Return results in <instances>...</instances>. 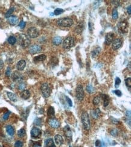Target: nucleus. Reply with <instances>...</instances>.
Returning <instances> with one entry per match:
<instances>
[{
    "mask_svg": "<svg viewBox=\"0 0 131 147\" xmlns=\"http://www.w3.org/2000/svg\"><path fill=\"white\" fill-rule=\"evenodd\" d=\"M18 43L22 48H26L30 44V40L27 35L24 34H20L18 39Z\"/></svg>",
    "mask_w": 131,
    "mask_h": 147,
    "instance_id": "nucleus-1",
    "label": "nucleus"
},
{
    "mask_svg": "<svg viewBox=\"0 0 131 147\" xmlns=\"http://www.w3.org/2000/svg\"><path fill=\"white\" fill-rule=\"evenodd\" d=\"M81 121L84 129L88 131L91 128V123L89 115L87 112H83L81 115Z\"/></svg>",
    "mask_w": 131,
    "mask_h": 147,
    "instance_id": "nucleus-2",
    "label": "nucleus"
},
{
    "mask_svg": "<svg viewBox=\"0 0 131 147\" xmlns=\"http://www.w3.org/2000/svg\"><path fill=\"white\" fill-rule=\"evenodd\" d=\"M57 23L60 27H69L73 24V21L70 18H64L59 19Z\"/></svg>",
    "mask_w": 131,
    "mask_h": 147,
    "instance_id": "nucleus-3",
    "label": "nucleus"
},
{
    "mask_svg": "<svg viewBox=\"0 0 131 147\" xmlns=\"http://www.w3.org/2000/svg\"><path fill=\"white\" fill-rule=\"evenodd\" d=\"M74 39L73 37L68 36L63 41L62 46L65 50H68V49H70L71 48H72L74 45Z\"/></svg>",
    "mask_w": 131,
    "mask_h": 147,
    "instance_id": "nucleus-4",
    "label": "nucleus"
},
{
    "mask_svg": "<svg viewBox=\"0 0 131 147\" xmlns=\"http://www.w3.org/2000/svg\"><path fill=\"white\" fill-rule=\"evenodd\" d=\"M41 92L43 97L45 98L50 97L51 94V89L47 83H45L42 84L41 86Z\"/></svg>",
    "mask_w": 131,
    "mask_h": 147,
    "instance_id": "nucleus-5",
    "label": "nucleus"
},
{
    "mask_svg": "<svg viewBox=\"0 0 131 147\" xmlns=\"http://www.w3.org/2000/svg\"><path fill=\"white\" fill-rule=\"evenodd\" d=\"M76 97L77 100L80 101H82L84 98V90L83 88L82 85H79L76 88Z\"/></svg>",
    "mask_w": 131,
    "mask_h": 147,
    "instance_id": "nucleus-6",
    "label": "nucleus"
},
{
    "mask_svg": "<svg viewBox=\"0 0 131 147\" xmlns=\"http://www.w3.org/2000/svg\"><path fill=\"white\" fill-rule=\"evenodd\" d=\"M27 34L28 36L31 38H36L39 36V33L36 27H30L27 30Z\"/></svg>",
    "mask_w": 131,
    "mask_h": 147,
    "instance_id": "nucleus-7",
    "label": "nucleus"
},
{
    "mask_svg": "<svg viewBox=\"0 0 131 147\" xmlns=\"http://www.w3.org/2000/svg\"><path fill=\"white\" fill-rule=\"evenodd\" d=\"M119 30H120L123 33H126L128 32L129 30V24L126 21H121L119 24Z\"/></svg>",
    "mask_w": 131,
    "mask_h": 147,
    "instance_id": "nucleus-8",
    "label": "nucleus"
},
{
    "mask_svg": "<svg viewBox=\"0 0 131 147\" xmlns=\"http://www.w3.org/2000/svg\"><path fill=\"white\" fill-rule=\"evenodd\" d=\"M29 53L31 54H35L39 53L42 51V47L38 45H33L29 48Z\"/></svg>",
    "mask_w": 131,
    "mask_h": 147,
    "instance_id": "nucleus-9",
    "label": "nucleus"
},
{
    "mask_svg": "<svg viewBox=\"0 0 131 147\" xmlns=\"http://www.w3.org/2000/svg\"><path fill=\"white\" fill-rule=\"evenodd\" d=\"M12 79L13 81H18V82H21L22 80V76L21 74L19 72L15 71L12 74Z\"/></svg>",
    "mask_w": 131,
    "mask_h": 147,
    "instance_id": "nucleus-10",
    "label": "nucleus"
},
{
    "mask_svg": "<svg viewBox=\"0 0 131 147\" xmlns=\"http://www.w3.org/2000/svg\"><path fill=\"white\" fill-rule=\"evenodd\" d=\"M41 135V130L39 128L34 127L31 130V136L33 138H38Z\"/></svg>",
    "mask_w": 131,
    "mask_h": 147,
    "instance_id": "nucleus-11",
    "label": "nucleus"
},
{
    "mask_svg": "<svg viewBox=\"0 0 131 147\" xmlns=\"http://www.w3.org/2000/svg\"><path fill=\"white\" fill-rule=\"evenodd\" d=\"M48 123L50 125V127H52V128H57L60 127V123L55 118H50L49 119Z\"/></svg>",
    "mask_w": 131,
    "mask_h": 147,
    "instance_id": "nucleus-12",
    "label": "nucleus"
},
{
    "mask_svg": "<svg viewBox=\"0 0 131 147\" xmlns=\"http://www.w3.org/2000/svg\"><path fill=\"white\" fill-rule=\"evenodd\" d=\"M114 34L113 33H109L106 34L105 36V44L106 45H109L111 43H112L114 41Z\"/></svg>",
    "mask_w": 131,
    "mask_h": 147,
    "instance_id": "nucleus-13",
    "label": "nucleus"
},
{
    "mask_svg": "<svg viewBox=\"0 0 131 147\" xmlns=\"http://www.w3.org/2000/svg\"><path fill=\"white\" fill-rule=\"evenodd\" d=\"M122 45V41L120 39H116L113 41L112 43V48L113 50H118Z\"/></svg>",
    "mask_w": 131,
    "mask_h": 147,
    "instance_id": "nucleus-14",
    "label": "nucleus"
},
{
    "mask_svg": "<svg viewBox=\"0 0 131 147\" xmlns=\"http://www.w3.org/2000/svg\"><path fill=\"white\" fill-rule=\"evenodd\" d=\"M54 141H55V143L57 146H59L62 145L64 143V139L61 136V135L59 134H57L56 135L54 136Z\"/></svg>",
    "mask_w": 131,
    "mask_h": 147,
    "instance_id": "nucleus-15",
    "label": "nucleus"
},
{
    "mask_svg": "<svg viewBox=\"0 0 131 147\" xmlns=\"http://www.w3.org/2000/svg\"><path fill=\"white\" fill-rule=\"evenodd\" d=\"M8 22L11 25H15L18 23V18L16 16H11L8 18Z\"/></svg>",
    "mask_w": 131,
    "mask_h": 147,
    "instance_id": "nucleus-16",
    "label": "nucleus"
},
{
    "mask_svg": "<svg viewBox=\"0 0 131 147\" xmlns=\"http://www.w3.org/2000/svg\"><path fill=\"white\" fill-rule=\"evenodd\" d=\"M26 66V62L24 60H21L17 63L16 65V67L17 69L19 71H22L25 68Z\"/></svg>",
    "mask_w": 131,
    "mask_h": 147,
    "instance_id": "nucleus-17",
    "label": "nucleus"
},
{
    "mask_svg": "<svg viewBox=\"0 0 131 147\" xmlns=\"http://www.w3.org/2000/svg\"><path fill=\"white\" fill-rule=\"evenodd\" d=\"M20 96L22 98H23L24 100H27L30 97V91L28 90H27V89H25V90L22 91L21 93H20Z\"/></svg>",
    "mask_w": 131,
    "mask_h": 147,
    "instance_id": "nucleus-18",
    "label": "nucleus"
},
{
    "mask_svg": "<svg viewBox=\"0 0 131 147\" xmlns=\"http://www.w3.org/2000/svg\"><path fill=\"white\" fill-rule=\"evenodd\" d=\"M64 133H65V134L67 138H71L72 137V132H71V130L70 128L68 126H66L64 127Z\"/></svg>",
    "mask_w": 131,
    "mask_h": 147,
    "instance_id": "nucleus-19",
    "label": "nucleus"
},
{
    "mask_svg": "<svg viewBox=\"0 0 131 147\" xmlns=\"http://www.w3.org/2000/svg\"><path fill=\"white\" fill-rule=\"evenodd\" d=\"M100 110L99 108H97L96 109L93 110L91 111V116L94 119H98L100 116Z\"/></svg>",
    "mask_w": 131,
    "mask_h": 147,
    "instance_id": "nucleus-20",
    "label": "nucleus"
},
{
    "mask_svg": "<svg viewBox=\"0 0 131 147\" xmlns=\"http://www.w3.org/2000/svg\"><path fill=\"white\" fill-rule=\"evenodd\" d=\"M7 97H8V98L10 99V101H13V102H16L18 100V98H17V97H16V95L15 93H12V92H7Z\"/></svg>",
    "mask_w": 131,
    "mask_h": 147,
    "instance_id": "nucleus-21",
    "label": "nucleus"
},
{
    "mask_svg": "<svg viewBox=\"0 0 131 147\" xmlns=\"http://www.w3.org/2000/svg\"><path fill=\"white\" fill-rule=\"evenodd\" d=\"M6 131H7L8 134L11 136H13L14 134H15V130H14L13 127L10 125H8V126H6Z\"/></svg>",
    "mask_w": 131,
    "mask_h": 147,
    "instance_id": "nucleus-22",
    "label": "nucleus"
},
{
    "mask_svg": "<svg viewBox=\"0 0 131 147\" xmlns=\"http://www.w3.org/2000/svg\"><path fill=\"white\" fill-rule=\"evenodd\" d=\"M47 115L50 118H54L55 112H54V109L53 107H49L47 111Z\"/></svg>",
    "mask_w": 131,
    "mask_h": 147,
    "instance_id": "nucleus-23",
    "label": "nucleus"
},
{
    "mask_svg": "<svg viewBox=\"0 0 131 147\" xmlns=\"http://www.w3.org/2000/svg\"><path fill=\"white\" fill-rule=\"evenodd\" d=\"M47 59V56L45 54H41V55H38L34 57L33 60L35 62H41V61H44Z\"/></svg>",
    "mask_w": 131,
    "mask_h": 147,
    "instance_id": "nucleus-24",
    "label": "nucleus"
},
{
    "mask_svg": "<svg viewBox=\"0 0 131 147\" xmlns=\"http://www.w3.org/2000/svg\"><path fill=\"white\" fill-rule=\"evenodd\" d=\"M62 38L59 36H56L53 38V43L54 45H59L61 43H62Z\"/></svg>",
    "mask_w": 131,
    "mask_h": 147,
    "instance_id": "nucleus-25",
    "label": "nucleus"
},
{
    "mask_svg": "<svg viewBox=\"0 0 131 147\" xmlns=\"http://www.w3.org/2000/svg\"><path fill=\"white\" fill-rule=\"evenodd\" d=\"M101 98H103V101H104V104H103V105L104 107H106L108 106V104H109V97L107 95L105 94H101Z\"/></svg>",
    "mask_w": 131,
    "mask_h": 147,
    "instance_id": "nucleus-26",
    "label": "nucleus"
},
{
    "mask_svg": "<svg viewBox=\"0 0 131 147\" xmlns=\"http://www.w3.org/2000/svg\"><path fill=\"white\" fill-rule=\"evenodd\" d=\"M45 146L47 147H56L54 142H53V140L51 138L47 139L45 140Z\"/></svg>",
    "mask_w": 131,
    "mask_h": 147,
    "instance_id": "nucleus-27",
    "label": "nucleus"
},
{
    "mask_svg": "<svg viewBox=\"0 0 131 147\" xmlns=\"http://www.w3.org/2000/svg\"><path fill=\"white\" fill-rule=\"evenodd\" d=\"M100 50H101V48L100 47H97L96 49L93 50L91 53V54H92V57L93 58H95V57H97L98 55L100 54Z\"/></svg>",
    "mask_w": 131,
    "mask_h": 147,
    "instance_id": "nucleus-28",
    "label": "nucleus"
},
{
    "mask_svg": "<svg viewBox=\"0 0 131 147\" xmlns=\"http://www.w3.org/2000/svg\"><path fill=\"white\" fill-rule=\"evenodd\" d=\"M83 29H84L83 24L81 23V24H80V25H79L77 26V27H76V31L77 33L80 34L82 32V31L83 30Z\"/></svg>",
    "mask_w": 131,
    "mask_h": 147,
    "instance_id": "nucleus-29",
    "label": "nucleus"
},
{
    "mask_svg": "<svg viewBox=\"0 0 131 147\" xmlns=\"http://www.w3.org/2000/svg\"><path fill=\"white\" fill-rule=\"evenodd\" d=\"M86 90L89 93H92L95 91V89L91 84H88L86 88Z\"/></svg>",
    "mask_w": 131,
    "mask_h": 147,
    "instance_id": "nucleus-30",
    "label": "nucleus"
},
{
    "mask_svg": "<svg viewBox=\"0 0 131 147\" xmlns=\"http://www.w3.org/2000/svg\"><path fill=\"white\" fill-rule=\"evenodd\" d=\"M14 10H15V8H14V7H12V8H10V9L8 11H7V12H6V13L5 14V18H9L10 16H11V15H12V14L13 13V12H14Z\"/></svg>",
    "mask_w": 131,
    "mask_h": 147,
    "instance_id": "nucleus-31",
    "label": "nucleus"
},
{
    "mask_svg": "<svg viewBox=\"0 0 131 147\" xmlns=\"http://www.w3.org/2000/svg\"><path fill=\"white\" fill-rule=\"evenodd\" d=\"M7 41L10 45H14L16 42V38L15 36H10Z\"/></svg>",
    "mask_w": 131,
    "mask_h": 147,
    "instance_id": "nucleus-32",
    "label": "nucleus"
},
{
    "mask_svg": "<svg viewBox=\"0 0 131 147\" xmlns=\"http://www.w3.org/2000/svg\"><path fill=\"white\" fill-rule=\"evenodd\" d=\"M26 134V130L24 128H21L18 131V136L19 138H22Z\"/></svg>",
    "mask_w": 131,
    "mask_h": 147,
    "instance_id": "nucleus-33",
    "label": "nucleus"
},
{
    "mask_svg": "<svg viewBox=\"0 0 131 147\" xmlns=\"http://www.w3.org/2000/svg\"><path fill=\"white\" fill-rule=\"evenodd\" d=\"M100 97H99V96H97V97L94 98L92 103H93V104L94 105H97L98 104L100 103Z\"/></svg>",
    "mask_w": 131,
    "mask_h": 147,
    "instance_id": "nucleus-34",
    "label": "nucleus"
},
{
    "mask_svg": "<svg viewBox=\"0 0 131 147\" xmlns=\"http://www.w3.org/2000/svg\"><path fill=\"white\" fill-rule=\"evenodd\" d=\"M112 18H113L114 19H117L118 18V14L117 9V8H114L113 11H112Z\"/></svg>",
    "mask_w": 131,
    "mask_h": 147,
    "instance_id": "nucleus-35",
    "label": "nucleus"
},
{
    "mask_svg": "<svg viewBox=\"0 0 131 147\" xmlns=\"http://www.w3.org/2000/svg\"><path fill=\"white\" fill-rule=\"evenodd\" d=\"M26 84L24 83L23 82H20L19 83V84H18V89H19V90H25V89H26Z\"/></svg>",
    "mask_w": 131,
    "mask_h": 147,
    "instance_id": "nucleus-36",
    "label": "nucleus"
},
{
    "mask_svg": "<svg viewBox=\"0 0 131 147\" xmlns=\"http://www.w3.org/2000/svg\"><path fill=\"white\" fill-rule=\"evenodd\" d=\"M64 10L62 9V8H56V9L54 11V14L55 15H57H57H61V14H62V13L64 12Z\"/></svg>",
    "mask_w": 131,
    "mask_h": 147,
    "instance_id": "nucleus-37",
    "label": "nucleus"
},
{
    "mask_svg": "<svg viewBox=\"0 0 131 147\" xmlns=\"http://www.w3.org/2000/svg\"><path fill=\"white\" fill-rule=\"evenodd\" d=\"M125 83H126V85L127 88L129 89H131V78H127L125 80Z\"/></svg>",
    "mask_w": 131,
    "mask_h": 147,
    "instance_id": "nucleus-38",
    "label": "nucleus"
},
{
    "mask_svg": "<svg viewBox=\"0 0 131 147\" xmlns=\"http://www.w3.org/2000/svg\"><path fill=\"white\" fill-rule=\"evenodd\" d=\"M121 83V80L120 78H118V77H117L115 78V88H118L120 86V84Z\"/></svg>",
    "mask_w": 131,
    "mask_h": 147,
    "instance_id": "nucleus-39",
    "label": "nucleus"
},
{
    "mask_svg": "<svg viewBox=\"0 0 131 147\" xmlns=\"http://www.w3.org/2000/svg\"><path fill=\"white\" fill-rule=\"evenodd\" d=\"M14 146H15V147H23V143L21 140H17L15 142Z\"/></svg>",
    "mask_w": 131,
    "mask_h": 147,
    "instance_id": "nucleus-40",
    "label": "nucleus"
},
{
    "mask_svg": "<svg viewBox=\"0 0 131 147\" xmlns=\"http://www.w3.org/2000/svg\"><path fill=\"white\" fill-rule=\"evenodd\" d=\"M10 113V112H5V113L4 114V115H3V120H4V121L7 120V119L9 118V117Z\"/></svg>",
    "mask_w": 131,
    "mask_h": 147,
    "instance_id": "nucleus-41",
    "label": "nucleus"
},
{
    "mask_svg": "<svg viewBox=\"0 0 131 147\" xmlns=\"http://www.w3.org/2000/svg\"><path fill=\"white\" fill-rule=\"evenodd\" d=\"M5 76L7 77H10L11 76V68L10 67H7L5 71Z\"/></svg>",
    "mask_w": 131,
    "mask_h": 147,
    "instance_id": "nucleus-42",
    "label": "nucleus"
},
{
    "mask_svg": "<svg viewBox=\"0 0 131 147\" xmlns=\"http://www.w3.org/2000/svg\"><path fill=\"white\" fill-rule=\"evenodd\" d=\"M113 93H115L117 96L118 97H121L122 95V93L120 90H114L113 91Z\"/></svg>",
    "mask_w": 131,
    "mask_h": 147,
    "instance_id": "nucleus-43",
    "label": "nucleus"
},
{
    "mask_svg": "<svg viewBox=\"0 0 131 147\" xmlns=\"http://www.w3.org/2000/svg\"><path fill=\"white\" fill-rule=\"evenodd\" d=\"M95 146L96 147H102V143H101L100 140H97L96 142H95Z\"/></svg>",
    "mask_w": 131,
    "mask_h": 147,
    "instance_id": "nucleus-44",
    "label": "nucleus"
},
{
    "mask_svg": "<svg viewBox=\"0 0 131 147\" xmlns=\"http://www.w3.org/2000/svg\"><path fill=\"white\" fill-rule=\"evenodd\" d=\"M26 22H25L24 21H21L19 24V27H20L21 29H24L25 27H26Z\"/></svg>",
    "mask_w": 131,
    "mask_h": 147,
    "instance_id": "nucleus-45",
    "label": "nucleus"
},
{
    "mask_svg": "<svg viewBox=\"0 0 131 147\" xmlns=\"http://www.w3.org/2000/svg\"><path fill=\"white\" fill-rule=\"evenodd\" d=\"M66 101H67V103L68 104V105H69V106L70 107H72L73 106V103H72V101L71 100V99L70 98H68V97H66Z\"/></svg>",
    "mask_w": 131,
    "mask_h": 147,
    "instance_id": "nucleus-46",
    "label": "nucleus"
},
{
    "mask_svg": "<svg viewBox=\"0 0 131 147\" xmlns=\"http://www.w3.org/2000/svg\"><path fill=\"white\" fill-rule=\"evenodd\" d=\"M111 122H112V124H119V122H120L119 121H118L117 119H115V118H111Z\"/></svg>",
    "mask_w": 131,
    "mask_h": 147,
    "instance_id": "nucleus-47",
    "label": "nucleus"
},
{
    "mask_svg": "<svg viewBox=\"0 0 131 147\" xmlns=\"http://www.w3.org/2000/svg\"><path fill=\"white\" fill-rule=\"evenodd\" d=\"M111 134L112 135V136H117L118 134V131L117 130H112V131H111Z\"/></svg>",
    "mask_w": 131,
    "mask_h": 147,
    "instance_id": "nucleus-48",
    "label": "nucleus"
},
{
    "mask_svg": "<svg viewBox=\"0 0 131 147\" xmlns=\"http://www.w3.org/2000/svg\"><path fill=\"white\" fill-rule=\"evenodd\" d=\"M3 67H4V62L1 59H0V70L3 69Z\"/></svg>",
    "mask_w": 131,
    "mask_h": 147,
    "instance_id": "nucleus-49",
    "label": "nucleus"
},
{
    "mask_svg": "<svg viewBox=\"0 0 131 147\" xmlns=\"http://www.w3.org/2000/svg\"><path fill=\"white\" fill-rule=\"evenodd\" d=\"M127 13H128L129 14V15H131V5H129L128 8H127Z\"/></svg>",
    "mask_w": 131,
    "mask_h": 147,
    "instance_id": "nucleus-50",
    "label": "nucleus"
},
{
    "mask_svg": "<svg viewBox=\"0 0 131 147\" xmlns=\"http://www.w3.org/2000/svg\"><path fill=\"white\" fill-rule=\"evenodd\" d=\"M33 147H41V145L40 144H39V143H35V144L33 146Z\"/></svg>",
    "mask_w": 131,
    "mask_h": 147,
    "instance_id": "nucleus-51",
    "label": "nucleus"
},
{
    "mask_svg": "<svg viewBox=\"0 0 131 147\" xmlns=\"http://www.w3.org/2000/svg\"><path fill=\"white\" fill-rule=\"evenodd\" d=\"M0 147H1V145H0Z\"/></svg>",
    "mask_w": 131,
    "mask_h": 147,
    "instance_id": "nucleus-52",
    "label": "nucleus"
},
{
    "mask_svg": "<svg viewBox=\"0 0 131 147\" xmlns=\"http://www.w3.org/2000/svg\"></svg>",
    "mask_w": 131,
    "mask_h": 147,
    "instance_id": "nucleus-53",
    "label": "nucleus"
}]
</instances>
